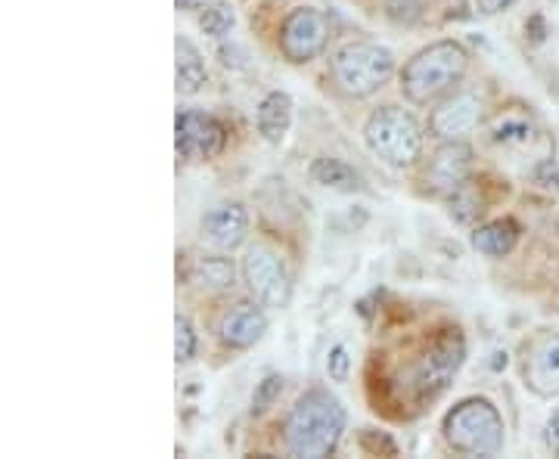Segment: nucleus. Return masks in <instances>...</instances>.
<instances>
[{"label":"nucleus","instance_id":"obj_1","mask_svg":"<svg viewBox=\"0 0 559 459\" xmlns=\"http://www.w3.org/2000/svg\"><path fill=\"white\" fill-rule=\"evenodd\" d=\"M345 432V407L326 388H311L296 400L283 425L286 454L299 459H323L340 447Z\"/></svg>","mask_w":559,"mask_h":459},{"label":"nucleus","instance_id":"obj_2","mask_svg":"<svg viewBox=\"0 0 559 459\" xmlns=\"http://www.w3.org/2000/svg\"><path fill=\"white\" fill-rule=\"evenodd\" d=\"M469 65V53L460 40H436L414 53V60L401 72V94L417 106L439 100L454 90Z\"/></svg>","mask_w":559,"mask_h":459},{"label":"nucleus","instance_id":"obj_3","mask_svg":"<svg viewBox=\"0 0 559 459\" xmlns=\"http://www.w3.org/2000/svg\"><path fill=\"white\" fill-rule=\"evenodd\" d=\"M444 440L463 457H498L503 450V416L488 398H466L444 416Z\"/></svg>","mask_w":559,"mask_h":459},{"label":"nucleus","instance_id":"obj_4","mask_svg":"<svg viewBox=\"0 0 559 459\" xmlns=\"http://www.w3.org/2000/svg\"><path fill=\"white\" fill-rule=\"evenodd\" d=\"M395 72V57L389 47L370 44V40H355L345 44L330 60V78L336 90L352 97V100H367L373 97L385 81Z\"/></svg>","mask_w":559,"mask_h":459},{"label":"nucleus","instance_id":"obj_5","mask_svg":"<svg viewBox=\"0 0 559 459\" xmlns=\"http://www.w3.org/2000/svg\"><path fill=\"white\" fill-rule=\"evenodd\" d=\"M364 143L382 165L404 171L417 165L423 153V128L407 109L382 106L364 124Z\"/></svg>","mask_w":559,"mask_h":459},{"label":"nucleus","instance_id":"obj_6","mask_svg":"<svg viewBox=\"0 0 559 459\" xmlns=\"http://www.w3.org/2000/svg\"><path fill=\"white\" fill-rule=\"evenodd\" d=\"M463 354H466V348H463V336L457 329H448L444 336H439L419 354L414 370H411V382H407L411 398L419 400V403L439 398L448 388V382L457 376Z\"/></svg>","mask_w":559,"mask_h":459},{"label":"nucleus","instance_id":"obj_7","mask_svg":"<svg viewBox=\"0 0 559 459\" xmlns=\"http://www.w3.org/2000/svg\"><path fill=\"white\" fill-rule=\"evenodd\" d=\"M330 35H333V25H330L323 10L299 7L280 25V50L289 62L305 65V62L318 60L320 53L326 50Z\"/></svg>","mask_w":559,"mask_h":459},{"label":"nucleus","instance_id":"obj_8","mask_svg":"<svg viewBox=\"0 0 559 459\" xmlns=\"http://www.w3.org/2000/svg\"><path fill=\"white\" fill-rule=\"evenodd\" d=\"M242 280L264 307H286L293 299V280L286 264L271 245H252L242 258Z\"/></svg>","mask_w":559,"mask_h":459},{"label":"nucleus","instance_id":"obj_9","mask_svg":"<svg viewBox=\"0 0 559 459\" xmlns=\"http://www.w3.org/2000/svg\"><path fill=\"white\" fill-rule=\"evenodd\" d=\"M224 146H227V131L215 116H205L200 109L178 112V119H175V149H178L180 159H218Z\"/></svg>","mask_w":559,"mask_h":459},{"label":"nucleus","instance_id":"obj_10","mask_svg":"<svg viewBox=\"0 0 559 459\" xmlns=\"http://www.w3.org/2000/svg\"><path fill=\"white\" fill-rule=\"evenodd\" d=\"M481 119V97L479 90H457L448 100H441L432 109L429 119V134L436 141H466Z\"/></svg>","mask_w":559,"mask_h":459},{"label":"nucleus","instance_id":"obj_11","mask_svg":"<svg viewBox=\"0 0 559 459\" xmlns=\"http://www.w3.org/2000/svg\"><path fill=\"white\" fill-rule=\"evenodd\" d=\"M473 174V149L463 141H448L436 149L426 168V186L436 196H454Z\"/></svg>","mask_w":559,"mask_h":459},{"label":"nucleus","instance_id":"obj_12","mask_svg":"<svg viewBox=\"0 0 559 459\" xmlns=\"http://www.w3.org/2000/svg\"><path fill=\"white\" fill-rule=\"evenodd\" d=\"M522 379L538 398L559 395V333H544L528 345L522 360Z\"/></svg>","mask_w":559,"mask_h":459},{"label":"nucleus","instance_id":"obj_13","mask_svg":"<svg viewBox=\"0 0 559 459\" xmlns=\"http://www.w3.org/2000/svg\"><path fill=\"white\" fill-rule=\"evenodd\" d=\"M202 240L209 245H215L221 252H230L237 249L246 233H249V212L242 208L240 202H224V205H215L200 224Z\"/></svg>","mask_w":559,"mask_h":459},{"label":"nucleus","instance_id":"obj_14","mask_svg":"<svg viewBox=\"0 0 559 459\" xmlns=\"http://www.w3.org/2000/svg\"><path fill=\"white\" fill-rule=\"evenodd\" d=\"M264 333H267V317L252 301L234 304L218 323V339L230 348H252L264 339Z\"/></svg>","mask_w":559,"mask_h":459},{"label":"nucleus","instance_id":"obj_15","mask_svg":"<svg viewBox=\"0 0 559 459\" xmlns=\"http://www.w3.org/2000/svg\"><path fill=\"white\" fill-rule=\"evenodd\" d=\"M255 124H259V134L267 143L286 141V134H289V128H293V97L283 94V90H271V94L259 102Z\"/></svg>","mask_w":559,"mask_h":459},{"label":"nucleus","instance_id":"obj_16","mask_svg":"<svg viewBox=\"0 0 559 459\" xmlns=\"http://www.w3.org/2000/svg\"><path fill=\"white\" fill-rule=\"evenodd\" d=\"M205 78H209V72H205V60L197 50V44L178 35L175 40V87H178V94L180 97L200 94Z\"/></svg>","mask_w":559,"mask_h":459},{"label":"nucleus","instance_id":"obj_17","mask_svg":"<svg viewBox=\"0 0 559 459\" xmlns=\"http://www.w3.org/2000/svg\"><path fill=\"white\" fill-rule=\"evenodd\" d=\"M520 242V224L513 218L488 220L473 230V249L485 258H503L516 249Z\"/></svg>","mask_w":559,"mask_h":459},{"label":"nucleus","instance_id":"obj_18","mask_svg":"<svg viewBox=\"0 0 559 459\" xmlns=\"http://www.w3.org/2000/svg\"><path fill=\"white\" fill-rule=\"evenodd\" d=\"M308 174H311V180H314L318 186L336 190V193H360V190H364V178H360L348 161L342 159L320 156V159L311 161Z\"/></svg>","mask_w":559,"mask_h":459},{"label":"nucleus","instance_id":"obj_19","mask_svg":"<svg viewBox=\"0 0 559 459\" xmlns=\"http://www.w3.org/2000/svg\"><path fill=\"white\" fill-rule=\"evenodd\" d=\"M190 280L205 292H224L234 286V261L224 255H202L190 267Z\"/></svg>","mask_w":559,"mask_h":459},{"label":"nucleus","instance_id":"obj_20","mask_svg":"<svg viewBox=\"0 0 559 459\" xmlns=\"http://www.w3.org/2000/svg\"><path fill=\"white\" fill-rule=\"evenodd\" d=\"M234 25H237V16H234L230 3H209V7H202L200 28L209 38H227L234 32Z\"/></svg>","mask_w":559,"mask_h":459},{"label":"nucleus","instance_id":"obj_21","mask_svg":"<svg viewBox=\"0 0 559 459\" xmlns=\"http://www.w3.org/2000/svg\"><path fill=\"white\" fill-rule=\"evenodd\" d=\"M491 134H495V143H500V146H525V143H532V137H535V128H532V121L500 119Z\"/></svg>","mask_w":559,"mask_h":459},{"label":"nucleus","instance_id":"obj_22","mask_svg":"<svg viewBox=\"0 0 559 459\" xmlns=\"http://www.w3.org/2000/svg\"><path fill=\"white\" fill-rule=\"evenodd\" d=\"M193 354H197V329H193L190 317L178 314L175 317V360L187 363V360H193Z\"/></svg>","mask_w":559,"mask_h":459},{"label":"nucleus","instance_id":"obj_23","mask_svg":"<svg viewBox=\"0 0 559 459\" xmlns=\"http://www.w3.org/2000/svg\"><path fill=\"white\" fill-rule=\"evenodd\" d=\"M280 395H283V376H277V373L264 376L259 382V388H255V395H252V413L259 416L264 410H271L280 400Z\"/></svg>","mask_w":559,"mask_h":459},{"label":"nucleus","instance_id":"obj_24","mask_svg":"<svg viewBox=\"0 0 559 459\" xmlns=\"http://www.w3.org/2000/svg\"><path fill=\"white\" fill-rule=\"evenodd\" d=\"M326 373L333 382H348V373H352V358H348V348L345 345H336L330 354H326Z\"/></svg>","mask_w":559,"mask_h":459},{"label":"nucleus","instance_id":"obj_25","mask_svg":"<svg viewBox=\"0 0 559 459\" xmlns=\"http://www.w3.org/2000/svg\"><path fill=\"white\" fill-rule=\"evenodd\" d=\"M373 435H377L373 428H364V435H360L364 450H370V454H385V457H395V454H399V444L389 438V435H380V438H373Z\"/></svg>","mask_w":559,"mask_h":459},{"label":"nucleus","instance_id":"obj_26","mask_svg":"<svg viewBox=\"0 0 559 459\" xmlns=\"http://www.w3.org/2000/svg\"><path fill=\"white\" fill-rule=\"evenodd\" d=\"M516 0H476V7H479L485 16H498L503 10H510Z\"/></svg>","mask_w":559,"mask_h":459},{"label":"nucleus","instance_id":"obj_27","mask_svg":"<svg viewBox=\"0 0 559 459\" xmlns=\"http://www.w3.org/2000/svg\"><path fill=\"white\" fill-rule=\"evenodd\" d=\"M547 447L559 457V410L550 416V422H547Z\"/></svg>","mask_w":559,"mask_h":459},{"label":"nucleus","instance_id":"obj_28","mask_svg":"<svg viewBox=\"0 0 559 459\" xmlns=\"http://www.w3.org/2000/svg\"><path fill=\"white\" fill-rule=\"evenodd\" d=\"M212 0H178L180 10H202V7H209Z\"/></svg>","mask_w":559,"mask_h":459}]
</instances>
